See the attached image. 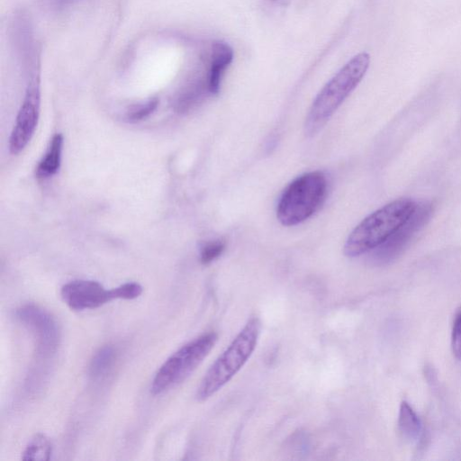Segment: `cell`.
Wrapping results in <instances>:
<instances>
[{
    "mask_svg": "<svg viewBox=\"0 0 461 461\" xmlns=\"http://www.w3.org/2000/svg\"><path fill=\"white\" fill-rule=\"evenodd\" d=\"M370 56L362 52L346 63L321 88L305 118L304 132L314 136L328 122L366 75Z\"/></svg>",
    "mask_w": 461,
    "mask_h": 461,
    "instance_id": "cell-1",
    "label": "cell"
},
{
    "mask_svg": "<svg viewBox=\"0 0 461 461\" xmlns=\"http://www.w3.org/2000/svg\"><path fill=\"white\" fill-rule=\"evenodd\" d=\"M416 204L410 198H400L366 216L348 235L344 254L357 257L380 246L410 217Z\"/></svg>",
    "mask_w": 461,
    "mask_h": 461,
    "instance_id": "cell-2",
    "label": "cell"
},
{
    "mask_svg": "<svg viewBox=\"0 0 461 461\" xmlns=\"http://www.w3.org/2000/svg\"><path fill=\"white\" fill-rule=\"evenodd\" d=\"M260 326L257 317L246 323L205 373L197 388V400L204 401L216 393L241 369L256 348Z\"/></svg>",
    "mask_w": 461,
    "mask_h": 461,
    "instance_id": "cell-3",
    "label": "cell"
},
{
    "mask_svg": "<svg viewBox=\"0 0 461 461\" xmlns=\"http://www.w3.org/2000/svg\"><path fill=\"white\" fill-rule=\"evenodd\" d=\"M327 180L321 171L304 173L284 190L276 208V217L285 226H294L310 218L322 204Z\"/></svg>",
    "mask_w": 461,
    "mask_h": 461,
    "instance_id": "cell-4",
    "label": "cell"
},
{
    "mask_svg": "<svg viewBox=\"0 0 461 461\" xmlns=\"http://www.w3.org/2000/svg\"><path fill=\"white\" fill-rule=\"evenodd\" d=\"M217 341L214 332L205 333L184 345L159 367L150 386L159 395L185 381L202 363Z\"/></svg>",
    "mask_w": 461,
    "mask_h": 461,
    "instance_id": "cell-5",
    "label": "cell"
},
{
    "mask_svg": "<svg viewBox=\"0 0 461 461\" xmlns=\"http://www.w3.org/2000/svg\"><path fill=\"white\" fill-rule=\"evenodd\" d=\"M15 317L33 336L36 357L41 361L51 359L60 340L59 325L54 317L32 303L17 308Z\"/></svg>",
    "mask_w": 461,
    "mask_h": 461,
    "instance_id": "cell-6",
    "label": "cell"
},
{
    "mask_svg": "<svg viewBox=\"0 0 461 461\" xmlns=\"http://www.w3.org/2000/svg\"><path fill=\"white\" fill-rule=\"evenodd\" d=\"M433 207L429 202L417 203L410 217L380 246L373 249L371 259L376 265L393 261L409 244L415 233L429 221Z\"/></svg>",
    "mask_w": 461,
    "mask_h": 461,
    "instance_id": "cell-7",
    "label": "cell"
},
{
    "mask_svg": "<svg viewBox=\"0 0 461 461\" xmlns=\"http://www.w3.org/2000/svg\"><path fill=\"white\" fill-rule=\"evenodd\" d=\"M40 101L39 81L34 79L28 86L9 139V149L12 154L21 152L31 140L39 120Z\"/></svg>",
    "mask_w": 461,
    "mask_h": 461,
    "instance_id": "cell-8",
    "label": "cell"
},
{
    "mask_svg": "<svg viewBox=\"0 0 461 461\" xmlns=\"http://www.w3.org/2000/svg\"><path fill=\"white\" fill-rule=\"evenodd\" d=\"M60 294L65 303L75 311L95 309L113 300L111 289L106 290L93 280L68 282L62 286Z\"/></svg>",
    "mask_w": 461,
    "mask_h": 461,
    "instance_id": "cell-9",
    "label": "cell"
},
{
    "mask_svg": "<svg viewBox=\"0 0 461 461\" xmlns=\"http://www.w3.org/2000/svg\"><path fill=\"white\" fill-rule=\"evenodd\" d=\"M232 59L233 51L228 43L219 41L212 44L207 77V88L210 93L217 94L219 92L222 75Z\"/></svg>",
    "mask_w": 461,
    "mask_h": 461,
    "instance_id": "cell-10",
    "label": "cell"
},
{
    "mask_svg": "<svg viewBox=\"0 0 461 461\" xmlns=\"http://www.w3.org/2000/svg\"><path fill=\"white\" fill-rule=\"evenodd\" d=\"M117 359V350L112 345L100 348L89 364V375L95 381L103 380L112 371Z\"/></svg>",
    "mask_w": 461,
    "mask_h": 461,
    "instance_id": "cell-11",
    "label": "cell"
},
{
    "mask_svg": "<svg viewBox=\"0 0 461 461\" xmlns=\"http://www.w3.org/2000/svg\"><path fill=\"white\" fill-rule=\"evenodd\" d=\"M62 145V134H55L50 142L44 157L37 166L36 175L38 177H49L57 173L60 167Z\"/></svg>",
    "mask_w": 461,
    "mask_h": 461,
    "instance_id": "cell-12",
    "label": "cell"
},
{
    "mask_svg": "<svg viewBox=\"0 0 461 461\" xmlns=\"http://www.w3.org/2000/svg\"><path fill=\"white\" fill-rule=\"evenodd\" d=\"M398 426L404 438L414 441L419 438L421 430L420 420L406 402H402L400 406Z\"/></svg>",
    "mask_w": 461,
    "mask_h": 461,
    "instance_id": "cell-13",
    "label": "cell"
},
{
    "mask_svg": "<svg viewBox=\"0 0 461 461\" xmlns=\"http://www.w3.org/2000/svg\"><path fill=\"white\" fill-rule=\"evenodd\" d=\"M52 453L50 440L44 435L36 434L23 452V460H49Z\"/></svg>",
    "mask_w": 461,
    "mask_h": 461,
    "instance_id": "cell-14",
    "label": "cell"
},
{
    "mask_svg": "<svg viewBox=\"0 0 461 461\" xmlns=\"http://www.w3.org/2000/svg\"><path fill=\"white\" fill-rule=\"evenodd\" d=\"M142 293V286L136 282L124 283L111 289L113 299L132 300L139 297Z\"/></svg>",
    "mask_w": 461,
    "mask_h": 461,
    "instance_id": "cell-15",
    "label": "cell"
},
{
    "mask_svg": "<svg viewBox=\"0 0 461 461\" xmlns=\"http://www.w3.org/2000/svg\"><path fill=\"white\" fill-rule=\"evenodd\" d=\"M225 244L221 240H213L204 244L200 251V261L207 265L221 255Z\"/></svg>",
    "mask_w": 461,
    "mask_h": 461,
    "instance_id": "cell-16",
    "label": "cell"
},
{
    "mask_svg": "<svg viewBox=\"0 0 461 461\" xmlns=\"http://www.w3.org/2000/svg\"><path fill=\"white\" fill-rule=\"evenodd\" d=\"M158 104V99H150L147 103L139 105L138 107H134L131 111H130L127 114V119L130 122H138L143 120L156 110Z\"/></svg>",
    "mask_w": 461,
    "mask_h": 461,
    "instance_id": "cell-17",
    "label": "cell"
},
{
    "mask_svg": "<svg viewBox=\"0 0 461 461\" xmlns=\"http://www.w3.org/2000/svg\"><path fill=\"white\" fill-rule=\"evenodd\" d=\"M451 345L455 357L461 360V312L456 314L454 321Z\"/></svg>",
    "mask_w": 461,
    "mask_h": 461,
    "instance_id": "cell-18",
    "label": "cell"
}]
</instances>
